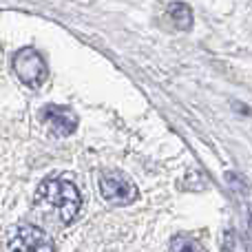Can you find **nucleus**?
Returning a JSON list of instances; mask_svg holds the SVG:
<instances>
[{"label":"nucleus","instance_id":"1","mask_svg":"<svg viewBox=\"0 0 252 252\" xmlns=\"http://www.w3.org/2000/svg\"><path fill=\"white\" fill-rule=\"evenodd\" d=\"M35 201L40 206L56 210L64 223L73 221L78 217L80 208H82V197H80L78 188L71 182H64V179H47V182H42L38 192H35Z\"/></svg>","mask_w":252,"mask_h":252},{"label":"nucleus","instance_id":"2","mask_svg":"<svg viewBox=\"0 0 252 252\" xmlns=\"http://www.w3.org/2000/svg\"><path fill=\"white\" fill-rule=\"evenodd\" d=\"M100 195L106 204L128 206L137 199V186L128 175L120 170H104L100 175Z\"/></svg>","mask_w":252,"mask_h":252},{"label":"nucleus","instance_id":"3","mask_svg":"<svg viewBox=\"0 0 252 252\" xmlns=\"http://www.w3.org/2000/svg\"><path fill=\"white\" fill-rule=\"evenodd\" d=\"M13 71H16L18 80L27 84V87H42L44 80H47V62L42 60L38 51L33 47H25L16 53L13 58Z\"/></svg>","mask_w":252,"mask_h":252},{"label":"nucleus","instance_id":"4","mask_svg":"<svg viewBox=\"0 0 252 252\" xmlns=\"http://www.w3.org/2000/svg\"><path fill=\"white\" fill-rule=\"evenodd\" d=\"M9 252H53V241L38 226L22 223L9 237Z\"/></svg>","mask_w":252,"mask_h":252},{"label":"nucleus","instance_id":"5","mask_svg":"<svg viewBox=\"0 0 252 252\" xmlns=\"http://www.w3.org/2000/svg\"><path fill=\"white\" fill-rule=\"evenodd\" d=\"M42 120L47 124L49 133L58 135V137H64V135H71L75 128H78V115L71 109L60 104H49L42 109Z\"/></svg>","mask_w":252,"mask_h":252},{"label":"nucleus","instance_id":"6","mask_svg":"<svg viewBox=\"0 0 252 252\" xmlns=\"http://www.w3.org/2000/svg\"><path fill=\"white\" fill-rule=\"evenodd\" d=\"M168 16L173 18V22H175V27L177 29H190L192 27V11H190V7H188L186 2H173L168 7Z\"/></svg>","mask_w":252,"mask_h":252},{"label":"nucleus","instance_id":"7","mask_svg":"<svg viewBox=\"0 0 252 252\" xmlns=\"http://www.w3.org/2000/svg\"><path fill=\"white\" fill-rule=\"evenodd\" d=\"M170 252H206V248L197 239H192V237L179 235V237H175L173 239Z\"/></svg>","mask_w":252,"mask_h":252},{"label":"nucleus","instance_id":"8","mask_svg":"<svg viewBox=\"0 0 252 252\" xmlns=\"http://www.w3.org/2000/svg\"><path fill=\"white\" fill-rule=\"evenodd\" d=\"M223 250L226 252H248L246 250V244L235 230H228L223 235Z\"/></svg>","mask_w":252,"mask_h":252}]
</instances>
